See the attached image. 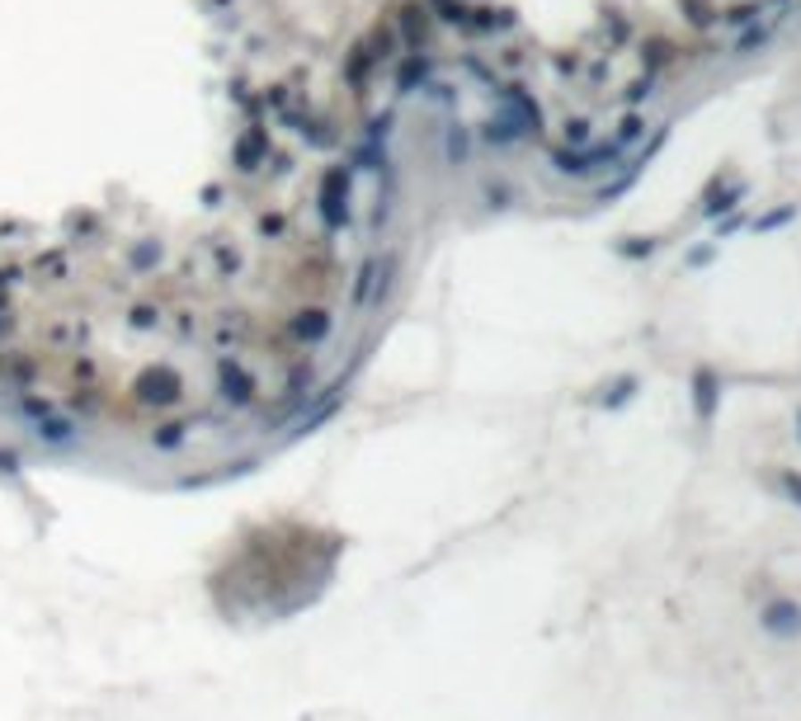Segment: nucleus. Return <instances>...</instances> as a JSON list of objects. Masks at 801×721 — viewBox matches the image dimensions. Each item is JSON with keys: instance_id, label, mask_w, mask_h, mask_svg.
Listing matches in <instances>:
<instances>
[{"instance_id": "f257e3e1", "label": "nucleus", "mask_w": 801, "mask_h": 721, "mask_svg": "<svg viewBox=\"0 0 801 721\" xmlns=\"http://www.w3.org/2000/svg\"><path fill=\"white\" fill-rule=\"evenodd\" d=\"M764 632H773V636H801V603L773 599L769 609H764Z\"/></svg>"}, {"instance_id": "f03ea898", "label": "nucleus", "mask_w": 801, "mask_h": 721, "mask_svg": "<svg viewBox=\"0 0 801 721\" xmlns=\"http://www.w3.org/2000/svg\"><path fill=\"white\" fill-rule=\"evenodd\" d=\"M716 401H722V382H716L712 368H698L693 373V411L698 420H712L716 415Z\"/></svg>"}, {"instance_id": "7ed1b4c3", "label": "nucleus", "mask_w": 801, "mask_h": 721, "mask_svg": "<svg viewBox=\"0 0 801 721\" xmlns=\"http://www.w3.org/2000/svg\"><path fill=\"white\" fill-rule=\"evenodd\" d=\"M740 193H745V184H731V189H722V193H712V199H707V217H722L731 203H740Z\"/></svg>"}, {"instance_id": "20e7f679", "label": "nucleus", "mask_w": 801, "mask_h": 721, "mask_svg": "<svg viewBox=\"0 0 801 721\" xmlns=\"http://www.w3.org/2000/svg\"><path fill=\"white\" fill-rule=\"evenodd\" d=\"M683 14H689V24H712V0H683Z\"/></svg>"}, {"instance_id": "39448f33", "label": "nucleus", "mask_w": 801, "mask_h": 721, "mask_svg": "<svg viewBox=\"0 0 801 721\" xmlns=\"http://www.w3.org/2000/svg\"><path fill=\"white\" fill-rule=\"evenodd\" d=\"M632 391H637V378H623V382H613V391L604 397V406H617V401H627Z\"/></svg>"}, {"instance_id": "423d86ee", "label": "nucleus", "mask_w": 801, "mask_h": 721, "mask_svg": "<svg viewBox=\"0 0 801 721\" xmlns=\"http://www.w3.org/2000/svg\"><path fill=\"white\" fill-rule=\"evenodd\" d=\"M782 222H792V208H778V212H764V217L755 222L759 232H769V226H782Z\"/></svg>"}, {"instance_id": "0eeeda50", "label": "nucleus", "mask_w": 801, "mask_h": 721, "mask_svg": "<svg viewBox=\"0 0 801 721\" xmlns=\"http://www.w3.org/2000/svg\"><path fill=\"white\" fill-rule=\"evenodd\" d=\"M782 490L801 504V471H782Z\"/></svg>"}, {"instance_id": "6e6552de", "label": "nucleus", "mask_w": 801, "mask_h": 721, "mask_svg": "<svg viewBox=\"0 0 801 721\" xmlns=\"http://www.w3.org/2000/svg\"><path fill=\"white\" fill-rule=\"evenodd\" d=\"M797 438H801V411H797Z\"/></svg>"}]
</instances>
